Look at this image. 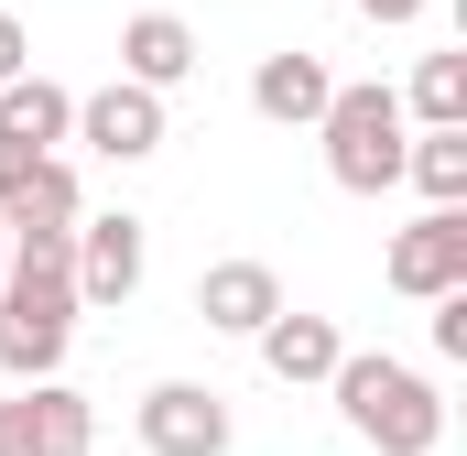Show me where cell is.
I'll return each instance as SVG.
<instances>
[{"label": "cell", "instance_id": "1", "mask_svg": "<svg viewBox=\"0 0 467 456\" xmlns=\"http://www.w3.org/2000/svg\"><path fill=\"white\" fill-rule=\"evenodd\" d=\"M327 391H337L348 435L380 446V456H435V446H446V402H435V380L402 369V358H380V347H348Z\"/></svg>", "mask_w": 467, "mask_h": 456}, {"label": "cell", "instance_id": "2", "mask_svg": "<svg viewBox=\"0 0 467 456\" xmlns=\"http://www.w3.org/2000/svg\"><path fill=\"white\" fill-rule=\"evenodd\" d=\"M66 337H77V283H66V261H55V250H11V272H0V369L33 391V380L66 369Z\"/></svg>", "mask_w": 467, "mask_h": 456}, {"label": "cell", "instance_id": "3", "mask_svg": "<svg viewBox=\"0 0 467 456\" xmlns=\"http://www.w3.org/2000/svg\"><path fill=\"white\" fill-rule=\"evenodd\" d=\"M316 141H327V174H337L348 196H391V185H402V152H413V119H402V98H391L380 77H358V88L337 77Z\"/></svg>", "mask_w": 467, "mask_h": 456}, {"label": "cell", "instance_id": "4", "mask_svg": "<svg viewBox=\"0 0 467 456\" xmlns=\"http://www.w3.org/2000/svg\"><path fill=\"white\" fill-rule=\"evenodd\" d=\"M141 218L130 207H109V218H77V250H66V283H77V316H109V305H130L141 294Z\"/></svg>", "mask_w": 467, "mask_h": 456}, {"label": "cell", "instance_id": "5", "mask_svg": "<svg viewBox=\"0 0 467 456\" xmlns=\"http://www.w3.org/2000/svg\"><path fill=\"white\" fill-rule=\"evenodd\" d=\"M77 218H88V185H77L66 152L33 163V174L0 196V239H11V250H55V261H66V250H77Z\"/></svg>", "mask_w": 467, "mask_h": 456}, {"label": "cell", "instance_id": "6", "mask_svg": "<svg viewBox=\"0 0 467 456\" xmlns=\"http://www.w3.org/2000/svg\"><path fill=\"white\" fill-rule=\"evenodd\" d=\"M130 424H141L152 456H229V402H218L207 380H152V391L130 402Z\"/></svg>", "mask_w": 467, "mask_h": 456}, {"label": "cell", "instance_id": "7", "mask_svg": "<svg viewBox=\"0 0 467 456\" xmlns=\"http://www.w3.org/2000/svg\"><path fill=\"white\" fill-rule=\"evenodd\" d=\"M66 130H77V98H66L55 77H11V88H0V196H11L33 163H55Z\"/></svg>", "mask_w": 467, "mask_h": 456}, {"label": "cell", "instance_id": "8", "mask_svg": "<svg viewBox=\"0 0 467 456\" xmlns=\"http://www.w3.org/2000/svg\"><path fill=\"white\" fill-rule=\"evenodd\" d=\"M88 446H99L88 391L33 380V391H11V402H0V456H88Z\"/></svg>", "mask_w": 467, "mask_h": 456}, {"label": "cell", "instance_id": "9", "mask_svg": "<svg viewBox=\"0 0 467 456\" xmlns=\"http://www.w3.org/2000/svg\"><path fill=\"white\" fill-rule=\"evenodd\" d=\"M391 294H413V305L467 294V207H424V218L391 239Z\"/></svg>", "mask_w": 467, "mask_h": 456}, {"label": "cell", "instance_id": "10", "mask_svg": "<svg viewBox=\"0 0 467 456\" xmlns=\"http://www.w3.org/2000/svg\"><path fill=\"white\" fill-rule=\"evenodd\" d=\"M66 141H88L99 163H152L163 152V98H141V88H99V98H77V130Z\"/></svg>", "mask_w": 467, "mask_h": 456}, {"label": "cell", "instance_id": "11", "mask_svg": "<svg viewBox=\"0 0 467 456\" xmlns=\"http://www.w3.org/2000/svg\"><path fill=\"white\" fill-rule=\"evenodd\" d=\"M327 98H337V66H327V55H305V44H283V55H261V66H250V109L272 119V130H316Z\"/></svg>", "mask_w": 467, "mask_h": 456}, {"label": "cell", "instance_id": "12", "mask_svg": "<svg viewBox=\"0 0 467 456\" xmlns=\"http://www.w3.org/2000/svg\"><path fill=\"white\" fill-rule=\"evenodd\" d=\"M185 77H196V22H185V11H130V22H119V88L163 98V88H185Z\"/></svg>", "mask_w": 467, "mask_h": 456}, {"label": "cell", "instance_id": "13", "mask_svg": "<svg viewBox=\"0 0 467 456\" xmlns=\"http://www.w3.org/2000/svg\"><path fill=\"white\" fill-rule=\"evenodd\" d=\"M196 316H207L218 337H261V326L283 316L272 261H207V272H196Z\"/></svg>", "mask_w": 467, "mask_h": 456}, {"label": "cell", "instance_id": "14", "mask_svg": "<svg viewBox=\"0 0 467 456\" xmlns=\"http://www.w3.org/2000/svg\"><path fill=\"white\" fill-rule=\"evenodd\" d=\"M250 347H261V369H272L283 391H305V380H337V358H348V337H337L327 316H294V305H283V316H272Z\"/></svg>", "mask_w": 467, "mask_h": 456}, {"label": "cell", "instance_id": "15", "mask_svg": "<svg viewBox=\"0 0 467 456\" xmlns=\"http://www.w3.org/2000/svg\"><path fill=\"white\" fill-rule=\"evenodd\" d=\"M402 119H424V130H467V55H424L413 66V88H391Z\"/></svg>", "mask_w": 467, "mask_h": 456}, {"label": "cell", "instance_id": "16", "mask_svg": "<svg viewBox=\"0 0 467 456\" xmlns=\"http://www.w3.org/2000/svg\"><path fill=\"white\" fill-rule=\"evenodd\" d=\"M402 185H424V207H467V130H413Z\"/></svg>", "mask_w": 467, "mask_h": 456}, {"label": "cell", "instance_id": "17", "mask_svg": "<svg viewBox=\"0 0 467 456\" xmlns=\"http://www.w3.org/2000/svg\"><path fill=\"white\" fill-rule=\"evenodd\" d=\"M435 358H467V294L435 305Z\"/></svg>", "mask_w": 467, "mask_h": 456}, {"label": "cell", "instance_id": "18", "mask_svg": "<svg viewBox=\"0 0 467 456\" xmlns=\"http://www.w3.org/2000/svg\"><path fill=\"white\" fill-rule=\"evenodd\" d=\"M11 77H33V33H22V22L0 11V88H11Z\"/></svg>", "mask_w": 467, "mask_h": 456}, {"label": "cell", "instance_id": "19", "mask_svg": "<svg viewBox=\"0 0 467 456\" xmlns=\"http://www.w3.org/2000/svg\"><path fill=\"white\" fill-rule=\"evenodd\" d=\"M358 22H424V0H348Z\"/></svg>", "mask_w": 467, "mask_h": 456}, {"label": "cell", "instance_id": "20", "mask_svg": "<svg viewBox=\"0 0 467 456\" xmlns=\"http://www.w3.org/2000/svg\"><path fill=\"white\" fill-rule=\"evenodd\" d=\"M0 272H11V239H0Z\"/></svg>", "mask_w": 467, "mask_h": 456}]
</instances>
